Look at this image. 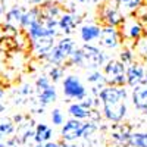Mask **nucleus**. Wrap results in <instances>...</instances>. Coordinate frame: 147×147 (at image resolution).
Returning a JSON list of instances; mask_svg holds the SVG:
<instances>
[{"mask_svg":"<svg viewBox=\"0 0 147 147\" xmlns=\"http://www.w3.org/2000/svg\"><path fill=\"white\" fill-rule=\"evenodd\" d=\"M134 59H136V55H134L132 47L125 46V47L119 52V60H121V62H124L127 66H128V65H131V63L134 62Z\"/></svg>","mask_w":147,"mask_h":147,"instance_id":"c756f323","label":"nucleus"},{"mask_svg":"<svg viewBox=\"0 0 147 147\" xmlns=\"http://www.w3.org/2000/svg\"><path fill=\"white\" fill-rule=\"evenodd\" d=\"M60 30H52L44 25V22L41 21V18H38L34 24L28 27L27 30V35H28V40L32 41L35 38H41V37H57Z\"/></svg>","mask_w":147,"mask_h":147,"instance_id":"f8f14e48","label":"nucleus"},{"mask_svg":"<svg viewBox=\"0 0 147 147\" xmlns=\"http://www.w3.org/2000/svg\"><path fill=\"white\" fill-rule=\"evenodd\" d=\"M62 91L65 94V97L72 100H84L88 96V91L85 88V85L82 84V81L77 77V75H66L62 80Z\"/></svg>","mask_w":147,"mask_h":147,"instance_id":"423d86ee","label":"nucleus"},{"mask_svg":"<svg viewBox=\"0 0 147 147\" xmlns=\"http://www.w3.org/2000/svg\"><path fill=\"white\" fill-rule=\"evenodd\" d=\"M116 5L122 9V12H127V13H132L144 0H115Z\"/></svg>","mask_w":147,"mask_h":147,"instance_id":"bb28decb","label":"nucleus"},{"mask_svg":"<svg viewBox=\"0 0 147 147\" xmlns=\"http://www.w3.org/2000/svg\"><path fill=\"white\" fill-rule=\"evenodd\" d=\"M27 118H28V116H24V115H15L13 118H12V121H13L16 125H19V124H22V122L25 121Z\"/></svg>","mask_w":147,"mask_h":147,"instance_id":"e433bc0d","label":"nucleus"},{"mask_svg":"<svg viewBox=\"0 0 147 147\" xmlns=\"http://www.w3.org/2000/svg\"><path fill=\"white\" fill-rule=\"evenodd\" d=\"M144 77H146V68L143 62H132L131 65L127 66V85L131 88L138 87L144 84Z\"/></svg>","mask_w":147,"mask_h":147,"instance_id":"9d476101","label":"nucleus"},{"mask_svg":"<svg viewBox=\"0 0 147 147\" xmlns=\"http://www.w3.org/2000/svg\"><path fill=\"white\" fill-rule=\"evenodd\" d=\"M56 46L62 50V53L69 59V56H71V53L74 52V49H75L77 46H75V41H74L69 35H65V37H62L57 43H56Z\"/></svg>","mask_w":147,"mask_h":147,"instance_id":"393cba45","label":"nucleus"},{"mask_svg":"<svg viewBox=\"0 0 147 147\" xmlns=\"http://www.w3.org/2000/svg\"><path fill=\"white\" fill-rule=\"evenodd\" d=\"M103 2H107V0H91L93 5H99V3H103Z\"/></svg>","mask_w":147,"mask_h":147,"instance_id":"ea45409f","label":"nucleus"},{"mask_svg":"<svg viewBox=\"0 0 147 147\" xmlns=\"http://www.w3.org/2000/svg\"><path fill=\"white\" fill-rule=\"evenodd\" d=\"M97 129H99V125H97V122H94V121H90V119H88L87 122H85L84 132H82V138H84V140L91 138Z\"/></svg>","mask_w":147,"mask_h":147,"instance_id":"2f4dec72","label":"nucleus"},{"mask_svg":"<svg viewBox=\"0 0 147 147\" xmlns=\"http://www.w3.org/2000/svg\"><path fill=\"white\" fill-rule=\"evenodd\" d=\"M34 147H59V141L55 143V141H46V143H35Z\"/></svg>","mask_w":147,"mask_h":147,"instance_id":"c9c22d12","label":"nucleus"},{"mask_svg":"<svg viewBox=\"0 0 147 147\" xmlns=\"http://www.w3.org/2000/svg\"><path fill=\"white\" fill-rule=\"evenodd\" d=\"M49 77H50L52 82H59L65 78V66L63 65H52L50 69H49Z\"/></svg>","mask_w":147,"mask_h":147,"instance_id":"cd10ccee","label":"nucleus"},{"mask_svg":"<svg viewBox=\"0 0 147 147\" xmlns=\"http://www.w3.org/2000/svg\"><path fill=\"white\" fill-rule=\"evenodd\" d=\"M31 93H32V88L30 84H24L19 90V94H22V96H31Z\"/></svg>","mask_w":147,"mask_h":147,"instance_id":"f704fd0d","label":"nucleus"},{"mask_svg":"<svg viewBox=\"0 0 147 147\" xmlns=\"http://www.w3.org/2000/svg\"><path fill=\"white\" fill-rule=\"evenodd\" d=\"M38 6H40L41 16H44V18L59 19L60 15L63 13V10H62V7H60V5L56 3V2H52V0H46L44 3H41Z\"/></svg>","mask_w":147,"mask_h":147,"instance_id":"f3484780","label":"nucleus"},{"mask_svg":"<svg viewBox=\"0 0 147 147\" xmlns=\"http://www.w3.org/2000/svg\"><path fill=\"white\" fill-rule=\"evenodd\" d=\"M6 146H7V147H27V144H24V143L18 138V136L7 137V140H6Z\"/></svg>","mask_w":147,"mask_h":147,"instance_id":"72a5a7b5","label":"nucleus"},{"mask_svg":"<svg viewBox=\"0 0 147 147\" xmlns=\"http://www.w3.org/2000/svg\"><path fill=\"white\" fill-rule=\"evenodd\" d=\"M68 63L74 65V66H78V68L84 66V52H82L81 47H75V49H74V52L71 53V56L68 59Z\"/></svg>","mask_w":147,"mask_h":147,"instance_id":"c85d7f7f","label":"nucleus"},{"mask_svg":"<svg viewBox=\"0 0 147 147\" xmlns=\"http://www.w3.org/2000/svg\"><path fill=\"white\" fill-rule=\"evenodd\" d=\"M132 15L138 19V22L143 27V34H144V37H147V0H144V2L132 12Z\"/></svg>","mask_w":147,"mask_h":147,"instance_id":"b1692460","label":"nucleus"},{"mask_svg":"<svg viewBox=\"0 0 147 147\" xmlns=\"http://www.w3.org/2000/svg\"><path fill=\"white\" fill-rule=\"evenodd\" d=\"M0 140H3V137H2V136H0Z\"/></svg>","mask_w":147,"mask_h":147,"instance_id":"a18cd8bd","label":"nucleus"},{"mask_svg":"<svg viewBox=\"0 0 147 147\" xmlns=\"http://www.w3.org/2000/svg\"><path fill=\"white\" fill-rule=\"evenodd\" d=\"M146 63H147V59H146Z\"/></svg>","mask_w":147,"mask_h":147,"instance_id":"49530a36","label":"nucleus"},{"mask_svg":"<svg viewBox=\"0 0 147 147\" xmlns=\"http://www.w3.org/2000/svg\"><path fill=\"white\" fill-rule=\"evenodd\" d=\"M131 134L132 128L127 124L113 122L110 131V141L113 147H131Z\"/></svg>","mask_w":147,"mask_h":147,"instance_id":"1a4fd4ad","label":"nucleus"},{"mask_svg":"<svg viewBox=\"0 0 147 147\" xmlns=\"http://www.w3.org/2000/svg\"><path fill=\"white\" fill-rule=\"evenodd\" d=\"M78 16L74 15L72 12H63L59 18V30L60 32H63L65 35H71L75 32V28L80 24V19H77Z\"/></svg>","mask_w":147,"mask_h":147,"instance_id":"4468645a","label":"nucleus"},{"mask_svg":"<svg viewBox=\"0 0 147 147\" xmlns=\"http://www.w3.org/2000/svg\"><path fill=\"white\" fill-rule=\"evenodd\" d=\"M131 102L134 105V107L143 110L147 107V85H138V87H134L131 91Z\"/></svg>","mask_w":147,"mask_h":147,"instance_id":"dca6fc26","label":"nucleus"},{"mask_svg":"<svg viewBox=\"0 0 147 147\" xmlns=\"http://www.w3.org/2000/svg\"><path fill=\"white\" fill-rule=\"evenodd\" d=\"M103 74L107 85H115V87L127 85V65L119 59H109L103 65Z\"/></svg>","mask_w":147,"mask_h":147,"instance_id":"f03ea898","label":"nucleus"},{"mask_svg":"<svg viewBox=\"0 0 147 147\" xmlns=\"http://www.w3.org/2000/svg\"><path fill=\"white\" fill-rule=\"evenodd\" d=\"M75 2H78V3H82V5H85V3H91V0H75Z\"/></svg>","mask_w":147,"mask_h":147,"instance_id":"a19ab883","label":"nucleus"},{"mask_svg":"<svg viewBox=\"0 0 147 147\" xmlns=\"http://www.w3.org/2000/svg\"><path fill=\"white\" fill-rule=\"evenodd\" d=\"M84 52V69H99L107 62V56L100 47L94 46L93 43H84L81 46Z\"/></svg>","mask_w":147,"mask_h":147,"instance_id":"39448f33","label":"nucleus"},{"mask_svg":"<svg viewBox=\"0 0 147 147\" xmlns=\"http://www.w3.org/2000/svg\"><path fill=\"white\" fill-rule=\"evenodd\" d=\"M53 137V129L46 124H37L35 134H34V143H46L50 141Z\"/></svg>","mask_w":147,"mask_h":147,"instance_id":"aec40b11","label":"nucleus"},{"mask_svg":"<svg viewBox=\"0 0 147 147\" xmlns=\"http://www.w3.org/2000/svg\"><path fill=\"white\" fill-rule=\"evenodd\" d=\"M13 132H16V127H15V122L9 119V118H0V136L3 138L10 137Z\"/></svg>","mask_w":147,"mask_h":147,"instance_id":"a878e982","label":"nucleus"},{"mask_svg":"<svg viewBox=\"0 0 147 147\" xmlns=\"http://www.w3.org/2000/svg\"><path fill=\"white\" fill-rule=\"evenodd\" d=\"M41 12H40V6H32L30 7L28 10H24V15H22V19H21V30H28V27L31 24H34L37 19L40 18Z\"/></svg>","mask_w":147,"mask_h":147,"instance_id":"6ab92c4d","label":"nucleus"},{"mask_svg":"<svg viewBox=\"0 0 147 147\" xmlns=\"http://www.w3.org/2000/svg\"><path fill=\"white\" fill-rule=\"evenodd\" d=\"M119 31H121V35H122V44H124L125 41H129L132 44H137V41L144 37L141 24L138 22V19L134 16L132 13L125 16L124 22L119 25Z\"/></svg>","mask_w":147,"mask_h":147,"instance_id":"20e7f679","label":"nucleus"},{"mask_svg":"<svg viewBox=\"0 0 147 147\" xmlns=\"http://www.w3.org/2000/svg\"><path fill=\"white\" fill-rule=\"evenodd\" d=\"M3 96H5V90L0 87V100H2V97H3Z\"/></svg>","mask_w":147,"mask_h":147,"instance_id":"79ce46f5","label":"nucleus"},{"mask_svg":"<svg viewBox=\"0 0 147 147\" xmlns=\"http://www.w3.org/2000/svg\"><path fill=\"white\" fill-rule=\"evenodd\" d=\"M102 28H103V25H99V24H84L80 28V38L84 43L99 41Z\"/></svg>","mask_w":147,"mask_h":147,"instance_id":"ddd939ff","label":"nucleus"},{"mask_svg":"<svg viewBox=\"0 0 147 147\" xmlns=\"http://www.w3.org/2000/svg\"><path fill=\"white\" fill-rule=\"evenodd\" d=\"M143 112H144V115H146V116H147V107H146V109H144V110H143Z\"/></svg>","mask_w":147,"mask_h":147,"instance_id":"c03bdc74","label":"nucleus"},{"mask_svg":"<svg viewBox=\"0 0 147 147\" xmlns=\"http://www.w3.org/2000/svg\"><path fill=\"white\" fill-rule=\"evenodd\" d=\"M44 60H47L50 65H63L66 60H68V57H66V56L62 53V50H60V49L55 44L53 49L49 52V55L46 56Z\"/></svg>","mask_w":147,"mask_h":147,"instance_id":"5701e85b","label":"nucleus"},{"mask_svg":"<svg viewBox=\"0 0 147 147\" xmlns=\"http://www.w3.org/2000/svg\"><path fill=\"white\" fill-rule=\"evenodd\" d=\"M50 118H52V124L55 127H62L63 122H65V116H63L60 109H53L52 113H50Z\"/></svg>","mask_w":147,"mask_h":147,"instance_id":"473e14b6","label":"nucleus"},{"mask_svg":"<svg viewBox=\"0 0 147 147\" xmlns=\"http://www.w3.org/2000/svg\"><path fill=\"white\" fill-rule=\"evenodd\" d=\"M3 13H5V2L0 0V16H3Z\"/></svg>","mask_w":147,"mask_h":147,"instance_id":"58836bf2","label":"nucleus"},{"mask_svg":"<svg viewBox=\"0 0 147 147\" xmlns=\"http://www.w3.org/2000/svg\"><path fill=\"white\" fill-rule=\"evenodd\" d=\"M102 113L110 122H122L128 113V90L125 87L105 85L99 93Z\"/></svg>","mask_w":147,"mask_h":147,"instance_id":"f257e3e1","label":"nucleus"},{"mask_svg":"<svg viewBox=\"0 0 147 147\" xmlns=\"http://www.w3.org/2000/svg\"><path fill=\"white\" fill-rule=\"evenodd\" d=\"M68 113L71 115V118H77V119H90L91 115V109L85 107L81 102H75V103H71L68 107Z\"/></svg>","mask_w":147,"mask_h":147,"instance_id":"a211bd4d","label":"nucleus"},{"mask_svg":"<svg viewBox=\"0 0 147 147\" xmlns=\"http://www.w3.org/2000/svg\"><path fill=\"white\" fill-rule=\"evenodd\" d=\"M55 38L56 37H41V38H35L31 41V52L34 57L37 59H46L49 52L55 46Z\"/></svg>","mask_w":147,"mask_h":147,"instance_id":"9b49d317","label":"nucleus"},{"mask_svg":"<svg viewBox=\"0 0 147 147\" xmlns=\"http://www.w3.org/2000/svg\"><path fill=\"white\" fill-rule=\"evenodd\" d=\"M22 15H24V9L21 6H13L5 13V22L10 24V25H15V27H21Z\"/></svg>","mask_w":147,"mask_h":147,"instance_id":"412c9836","label":"nucleus"},{"mask_svg":"<svg viewBox=\"0 0 147 147\" xmlns=\"http://www.w3.org/2000/svg\"><path fill=\"white\" fill-rule=\"evenodd\" d=\"M87 81L93 85V87H91V93L96 97H99L100 90L105 87V85H107L106 84V78H105V74L100 69H88V72H87Z\"/></svg>","mask_w":147,"mask_h":147,"instance_id":"2eb2a0df","label":"nucleus"},{"mask_svg":"<svg viewBox=\"0 0 147 147\" xmlns=\"http://www.w3.org/2000/svg\"><path fill=\"white\" fill-rule=\"evenodd\" d=\"M25 3H28V5H31V6H38V5H41V3H44L46 0H24Z\"/></svg>","mask_w":147,"mask_h":147,"instance_id":"4c0bfd02","label":"nucleus"},{"mask_svg":"<svg viewBox=\"0 0 147 147\" xmlns=\"http://www.w3.org/2000/svg\"><path fill=\"white\" fill-rule=\"evenodd\" d=\"M84 127H85V121H82V119H77V118L68 119L60 127V140L74 143L78 138H82Z\"/></svg>","mask_w":147,"mask_h":147,"instance_id":"0eeeda50","label":"nucleus"},{"mask_svg":"<svg viewBox=\"0 0 147 147\" xmlns=\"http://www.w3.org/2000/svg\"><path fill=\"white\" fill-rule=\"evenodd\" d=\"M97 18H99V21L103 24V25L119 27L121 24L124 22V19H125V13L116 5L115 0H107V2L100 3Z\"/></svg>","mask_w":147,"mask_h":147,"instance_id":"7ed1b4c3","label":"nucleus"},{"mask_svg":"<svg viewBox=\"0 0 147 147\" xmlns=\"http://www.w3.org/2000/svg\"><path fill=\"white\" fill-rule=\"evenodd\" d=\"M144 84L147 85V69H146V77H144Z\"/></svg>","mask_w":147,"mask_h":147,"instance_id":"37998d69","label":"nucleus"},{"mask_svg":"<svg viewBox=\"0 0 147 147\" xmlns=\"http://www.w3.org/2000/svg\"><path fill=\"white\" fill-rule=\"evenodd\" d=\"M52 85V80L49 75H40L35 80V93H40L46 88H49Z\"/></svg>","mask_w":147,"mask_h":147,"instance_id":"7c9ffc66","label":"nucleus"},{"mask_svg":"<svg viewBox=\"0 0 147 147\" xmlns=\"http://www.w3.org/2000/svg\"><path fill=\"white\" fill-rule=\"evenodd\" d=\"M37 100H38L41 105H44V106L56 102L57 100V93H56V88L53 87V84L49 88H46V90H43L40 93H37Z\"/></svg>","mask_w":147,"mask_h":147,"instance_id":"4be33fe9","label":"nucleus"},{"mask_svg":"<svg viewBox=\"0 0 147 147\" xmlns=\"http://www.w3.org/2000/svg\"><path fill=\"white\" fill-rule=\"evenodd\" d=\"M99 44L102 49H107V50H115V49H118L122 44V35H121L119 27L103 25L100 38H99Z\"/></svg>","mask_w":147,"mask_h":147,"instance_id":"6e6552de","label":"nucleus"}]
</instances>
